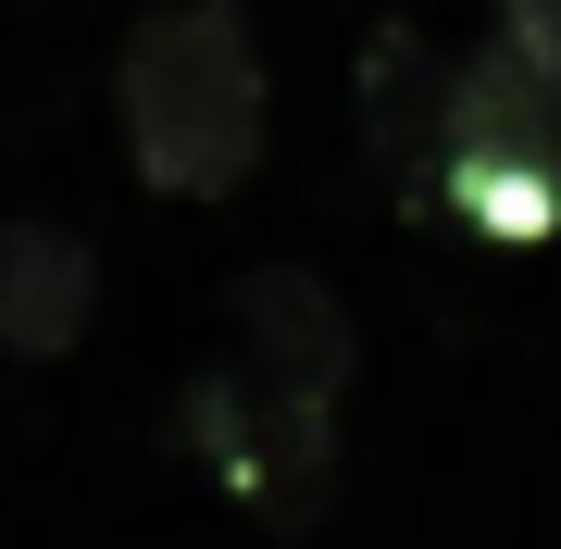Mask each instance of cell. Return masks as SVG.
<instances>
[{"label":"cell","mask_w":561,"mask_h":549,"mask_svg":"<svg viewBox=\"0 0 561 549\" xmlns=\"http://www.w3.org/2000/svg\"><path fill=\"white\" fill-rule=\"evenodd\" d=\"M125 101V150H138L150 187L175 201H225L250 163H262V50H250V13L238 0H175V13L138 25L113 76Z\"/></svg>","instance_id":"cell-1"},{"label":"cell","mask_w":561,"mask_h":549,"mask_svg":"<svg viewBox=\"0 0 561 549\" xmlns=\"http://www.w3.org/2000/svg\"><path fill=\"white\" fill-rule=\"evenodd\" d=\"M424 187L474 238H549L561 225V76L524 62V50H474L449 76V138L424 163Z\"/></svg>","instance_id":"cell-2"},{"label":"cell","mask_w":561,"mask_h":549,"mask_svg":"<svg viewBox=\"0 0 561 549\" xmlns=\"http://www.w3.org/2000/svg\"><path fill=\"white\" fill-rule=\"evenodd\" d=\"M175 412H187V449H201L262 525H300V512L337 488V425L300 412V400H275L262 375H187Z\"/></svg>","instance_id":"cell-3"},{"label":"cell","mask_w":561,"mask_h":549,"mask_svg":"<svg viewBox=\"0 0 561 549\" xmlns=\"http://www.w3.org/2000/svg\"><path fill=\"white\" fill-rule=\"evenodd\" d=\"M238 325H250V363H238V375H262L275 400H300V412H337L362 338H350V312H337L324 275H300V263L238 275Z\"/></svg>","instance_id":"cell-4"},{"label":"cell","mask_w":561,"mask_h":549,"mask_svg":"<svg viewBox=\"0 0 561 549\" xmlns=\"http://www.w3.org/2000/svg\"><path fill=\"white\" fill-rule=\"evenodd\" d=\"M88 312H101V263H88L76 225H50V213L0 225V350L50 363V350L88 338Z\"/></svg>","instance_id":"cell-5"},{"label":"cell","mask_w":561,"mask_h":549,"mask_svg":"<svg viewBox=\"0 0 561 549\" xmlns=\"http://www.w3.org/2000/svg\"><path fill=\"white\" fill-rule=\"evenodd\" d=\"M449 76L461 62H437L412 25H375V50H362V138H375V163L412 175V187H424V163H437V138H449Z\"/></svg>","instance_id":"cell-6"},{"label":"cell","mask_w":561,"mask_h":549,"mask_svg":"<svg viewBox=\"0 0 561 549\" xmlns=\"http://www.w3.org/2000/svg\"><path fill=\"white\" fill-rule=\"evenodd\" d=\"M500 50H524V62L561 76V0H500Z\"/></svg>","instance_id":"cell-7"}]
</instances>
